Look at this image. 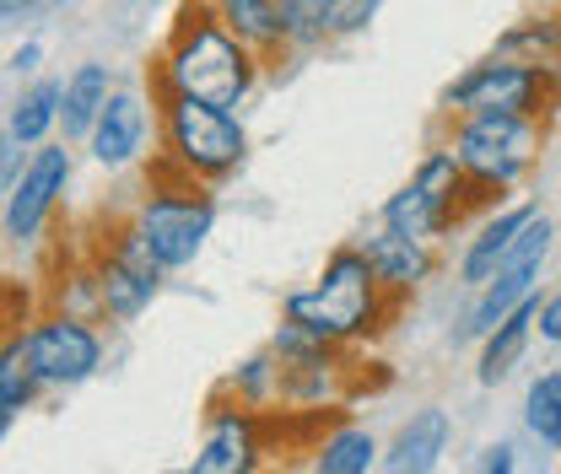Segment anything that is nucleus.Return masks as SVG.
I'll list each match as a JSON object with an SVG mask.
<instances>
[{
  "mask_svg": "<svg viewBox=\"0 0 561 474\" xmlns=\"http://www.w3.org/2000/svg\"><path fill=\"white\" fill-rule=\"evenodd\" d=\"M260 49L243 44L221 11L210 0H190L151 66V97L157 92H179V97H201L210 108H243L254 81H260Z\"/></svg>",
  "mask_w": 561,
  "mask_h": 474,
  "instance_id": "f257e3e1",
  "label": "nucleus"
},
{
  "mask_svg": "<svg viewBox=\"0 0 561 474\" xmlns=\"http://www.w3.org/2000/svg\"><path fill=\"white\" fill-rule=\"evenodd\" d=\"M400 297H389L378 286V275L367 265V254L346 243L324 259L319 280L308 291H291L286 297V324L302 330V335L324 339V345H351V339L373 335L383 313H394Z\"/></svg>",
  "mask_w": 561,
  "mask_h": 474,
  "instance_id": "f03ea898",
  "label": "nucleus"
},
{
  "mask_svg": "<svg viewBox=\"0 0 561 474\" xmlns=\"http://www.w3.org/2000/svg\"><path fill=\"white\" fill-rule=\"evenodd\" d=\"M157 146H162L157 162L195 184L232 178L249 157V136L232 108H210L201 97H179V92H157Z\"/></svg>",
  "mask_w": 561,
  "mask_h": 474,
  "instance_id": "7ed1b4c3",
  "label": "nucleus"
},
{
  "mask_svg": "<svg viewBox=\"0 0 561 474\" xmlns=\"http://www.w3.org/2000/svg\"><path fill=\"white\" fill-rule=\"evenodd\" d=\"M130 227L140 232V243L151 248V259L162 270H190L206 248L210 227H216V200L210 184H195L184 173H168L162 162L151 167V184L140 189Z\"/></svg>",
  "mask_w": 561,
  "mask_h": 474,
  "instance_id": "20e7f679",
  "label": "nucleus"
},
{
  "mask_svg": "<svg viewBox=\"0 0 561 474\" xmlns=\"http://www.w3.org/2000/svg\"><path fill=\"white\" fill-rule=\"evenodd\" d=\"M448 119H454L448 151L459 157L465 178L481 195L518 189L546 151V119H524V114H448Z\"/></svg>",
  "mask_w": 561,
  "mask_h": 474,
  "instance_id": "39448f33",
  "label": "nucleus"
},
{
  "mask_svg": "<svg viewBox=\"0 0 561 474\" xmlns=\"http://www.w3.org/2000/svg\"><path fill=\"white\" fill-rule=\"evenodd\" d=\"M476 195H481V189L465 178L459 157H454L448 146H432V151L421 157V167L411 173V184H400V189L389 195V205H383V227L432 243V238H443L448 227L465 221V210H470Z\"/></svg>",
  "mask_w": 561,
  "mask_h": 474,
  "instance_id": "423d86ee",
  "label": "nucleus"
},
{
  "mask_svg": "<svg viewBox=\"0 0 561 474\" xmlns=\"http://www.w3.org/2000/svg\"><path fill=\"white\" fill-rule=\"evenodd\" d=\"M561 103V76L513 60H481L465 76L443 86V114H524V119H551Z\"/></svg>",
  "mask_w": 561,
  "mask_h": 474,
  "instance_id": "0eeeda50",
  "label": "nucleus"
},
{
  "mask_svg": "<svg viewBox=\"0 0 561 474\" xmlns=\"http://www.w3.org/2000/svg\"><path fill=\"white\" fill-rule=\"evenodd\" d=\"M162 265L151 259V248L140 243L130 221H119L92 265V291H98V313H108L114 324H136L140 313L157 302L162 291Z\"/></svg>",
  "mask_w": 561,
  "mask_h": 474,
  "instance_id": "6e6552de",
  "label": "nucleus"
},
{
  "mask_svg": "<svg viewBox=\"0 0 561 474\" xmlns=\"http://www.w3.org/2000/svg\"><path fill=\"white\" fill-rule=\"evenodd\" d=\"M551 248H557V227H551V216L540 210L529 227H524V238L513 243V254H507V265L491 275L486 286L476 291V302H470V313H465V339H486L524 297H535V286H540V270H546V259H551Z\"/></svg>",
  "mask_w": 561,
  "mask_h": 474,
  "instance_id": "1a4fd4ad",
  "label": "nucleus"
},
{
  "mask_svg": "<svg viewBox=\"0 0 561 474\" xmlns=\"http://www.w3.org/2000/svg\"><path fill=\"white\" fill-rule=\"evenodd\" d=\"M27 361L38 372L44 389H81L98 367H103V335L81 319V313H44L22 330Z\"/></svg>",
  "mask_w": 561,
  "mask_h": 474,
  "instance_id": "9d476101",
  "label": "nucleus"
},
{
  "mask_svg": "<svg viewBox=\"0 0 561 474\" xmlns=\"http://www.w3.org/2000/svg\"><path fill=\"white\" fill-rule=\"evenodd\" d=\"M70 140L60 146H38L33 157H27V167H22V178L11 184V195H5V210H0V227H5V238L22 248V243H38V232L49 227V216H55V205L60 195L70 189Z\"/></svg>",
  "mask_w": 561,
  "mask_h": 474,
  "instance_id": "9b49d317",
  "label": "nucleus"
},
{
  "mask_svg": "<svg viewBox=\"0 0 561 474\" xmlns=\"http://www.w3.org/2000/svg\"><path fill=\"white\" fill-rule=\"evenodd\" d=\"M146 136H151V108H146V97H140L136 86H114L108 108L98 114V125H92V136H87V151H92L98 167L125 173V167H136L140 157H146Z\"/></svg>",
  "mask_w": 561,
  "mask_h": 474,
  "instance_id": "f8f14e48",
  "label": "nucleus"
},
{
  "mask_svg": "<svg viewBox=\"0 0 561 474\" xmlns=\"http://www.w3.org/2000/svg\"><path fill=\"white\" fill-rule=\"evenodd\" d=\"M356 248L367 254V265H373L378 286H383L389 297H411V291H421V286L437 275V248H432L426 238H405V232H394V227L367 232Z\"/></svg>",
  "mask_w": 561,
  "mask_h": 474,
  "instance_id": "ddd939ff",
  "label": "nucleus"
},
{
  "mask_svg": "<svg viewBox=\"0 0 561 474\" xmlns=\"http://www.w3.org/2000/svg\"><path fill=\"white\" fill-rule=\"evenodd\" d=\"M540 216V200H518V205H496L486 221H481V232L465 243V254H459V280L470 286V291H481L491 275L507 265V254H513V243L524 238V227Z\"/></svg>",
  "mask_w": 561,
  "mask_h": 474,
  "instance_id": "4468645a",
  "label": "nucleus"
},
{
  "mask_svg": "<svg viewBox=\"0 0 561 474\" xmlns=\"http://www.w3.org/2000/svg\"><path fill=\"white\" fill-rule=\"evenodd\" d=\"M265 459V442H260V415L249 409H221L210 420L206 442L195 453V474H254Z\"/></svg>",
  "mask_w": 561,
  "mask_h": 474,
  "instance_id": "2eb2a0df",
  "label": "nucleus"
},
{
  "mask_svg": "<svg viewBox=\"0 0 561 474\" xmlns=\"http://www.w3.org/2000/svg\"><path fill=\"white\" fill-rule=\"evenodd\" d=\"M448 442H454V415L437 405L416 409V415L394 431V442H389V453H383V474H432L443 464Z\"/></svg>",
  "mask_w": 561,
  "mask_h": 474,
  "instance_id": "dca6fc26",
  "label": "nucleus"
},
{
  "mask_svg": "<svg viewBox=\"0 0 561 474\" xmlns=\"http://www.w3.org/2000/svg\"><path fill=\"white\" fill-rule=\"evenodd\" d=\"M114 86H119V81H114V66H103V60H81V66L60 81V136H66L70 146H81V140L92 136V125H98V114L108 108Z\"/></svg>",
  "mask_w": 561,
  "mask_h": 474,
  "instance_id": "f3484780",
  "label": "nucleus"
},
{
  "mask_svg": "<svg viewBox=\"0 0 561 474\" xmlns=\"http://www.w3.org/2000/svg\"><path fill=\"white\" fill-rule=\"evenodd\" d=\"M496 60H513V66H535V70H551L561 76V11H535V16H518L513 27L496 33L491 44Z\"/></svg>",
  "mask_w": 561,
  "mask_h": 474,
  "instance_id": "a211bd4d",
  "label": "nucleus"
},
{
  "mask_svg": "<svg viewBox=\"0 0 561 474\" xmlns=\"http://www.w3.org/2000/svg\"><path fill=\"white\" fill-rule=\"evenodd\" d=\"M535 313H540V291L535 297H524L486 339H481V367H476V383L481 389H496L518 361H524V350H529V335H535Z\"/></svg>",
  "mask_w": 561,
  "mask_h": 474,
  "instance_id": "6ab92c4d",
  "label": "nucleus"
},
{
  "mask_svg": "<svg viewBox=\"0 0 561 474\" xmlns=\"http://www.w3.org/2000/svg\"><path fill=\"white\" fill-rule=\"evenodd\" d=\"M5 130L22 140V146H44V140L60 130V81H49V76H33L22 92H16V103H11V114H5Z\"/></svg>",
  "mask_w": 561,
  "mask_h": 474,
  "instance_id": "aec40b11",
  "label": "nucleus"
},
{
  "mask_svg": "<svg viewBox=\"0 0 561 474\" xmlns=\"http://www.w3.org/2000/svg\"><path fill=\"white\" fill-rule=\"evenodd\" d=\"M210 5H216L221 22H227L243 44H254L260 55L286 49V38H280V0H210Z\"/></svg>",
  "mask_w": 561,
  "mask_h": 474,
  "instance_id": "412c9836",
  "label": "nucleus"
},
{
  "mask_svg": "<svg viewBox=\"0 0 561 474\" xmlns=\"http://www.w3.org/2000/svg\"><path fill=\"white\" fill-rule=\"evenodd\" d=\"M373 464H378V442L367 426H335L313 448V474H373Z\"/></svg>",
  "mask_w": 561,
  "mask_h": 474,
  "instance_id": "4be33fe9",
  "label": "nucleus"
},
{
  "mask_svg": "<svg viewBox=\"0 0 561 474\" xmlns=\"http://www.w3.org/2000/svg\"><path fill=\"white\" fill-rule=\"evenodd\" d=\"M38 372H33V361H27V345L22 335H5L0 339V409H11V415H22V409L38 400Z\"/></svg>",
  "mask_w": 561,
  "mask_h": 474,
  "instance_id": "5701e85b",
  "label": "nucleus"
},
{
  "mask_svg": "<svg viewBox=\"0 0 561 474\" xmlns=\"http://www.w3.org/2000/svg\"><path fill=\"white\" fill-rule=\"evenodd\" d=\"M524 426L551 453H561V372H540L529 383V394H524Z\"/></svg>",
  "mask_w": 561,
  "mask_h": 474,
  "instance_id": "b1692460",
  "label": "nucleus"
},
{
  "mask_svg": "<svg viewBox=\"0 0 561 474\" xmlns=\"http://www.w3.org/2000/svg\"><path fill=\"white\" fill-rule=\"evenodd\" d=\"M324 11H330V0H280V38H286V49L324 44Z\"/></svg>",
  "mask_w": 561,
  "mask_h": 474,
  "instance_id": "393cba45",
  "label": "nucleus"
},
{
  "mask_svg": "<svg viewBox=\"0 0 561 474\" xmlns=\"http://www.w3.org/2000/svg\"><path fill=\"white\" fill-rule=\"evenodd\" d=\"M378 5H383V0H330V11H324V44L362 33V27L378 16Z\"/></svg>",
  "mask_w": 561,
  "mask_h": 474,
  "instance_id": "a878e982",
  "label": "nucleus"
},
{
  "mask_svg": "<svg viewBox=\"0 0 561 474\" xmlns=\"http://www.w3.org/2000/svg\"><path fill=\"white\" fill-rule=\"evenodd\" d=\"M27 157H33V146H22L11 130H0V195H11V184L22 178Z\"/></svg>",
  "mask_w": 561,
  "mask_h": 474,
  "instance_id": "bb28decb",
  "label": "nucleus"
},
{
  "mask_svg": "<svg viewBox=\"0 0 561 474\" xmlns=\"http://www.w3.org/2000/svg\"><path fill=\"white\" fill-rule=\"evenodd\" d=\"M535 330H540V339H546V345H561V286H557V291H546V297H540Z\"/></svg>",
  "mask_w": 561,
  "mask_h": 474,
  "instance_id": "cd10ccee",
  "label": "nucleus"
},
{
  "mask_svg": "<svg viewBox=\"0 0 561 474\" xmlns=\"http://www.w3.org/2000/svg\"><path fill=\"white\" fill-rule=\"evenodd\" d=\"M518 470V459H513V442H491L486 453L476 459V470L470 474H513Z\"/></svg>",
  "mask_w": 561,
  "mask_h": 474,
  "instance_id": "c85d7f7f",
  "label": "nucleus"
},
{
  "mask_svg": "<svg viewBox=\"0 0 561 474\" xmlns=\"http://www.w3.org/2000/svg\"><path fill=\"white\" fill-rule=\"evenodd\" d=\"M38 60H44V44H22V49L11 55V70H16V76H33Z\"/></svg>",
  "mask_w": 561,
  "mask_h": 474,
  "instance_id": "c756f323",
  "label": "nucleus"
},
{
  "mask_svg": "<svg viewBox=\"0 0 561 474\" xmlns=\"http://www.w3.org/2000/svg\"><path fill=\"white\" fill-rule=\"evenodd\" d=\"M27 5H33V0H0V16H5V11H27Z\"/></svg>",
  "mask_w": 561,
  "mask_h": 474,
  "instance_id": "7c9ffc66",
  "label": "nucleus"
},
{
  "mask_svg": "<svg viewBox=\"0 0 561 474\" xmlns=\"http://www.w3.org/2000/svg\"><path fill=\"white\" fill-rule=\"evenodd\" d=\"M540 5H551V11H561V0H540Z\"/></svg>",
  "mask_w": 561,
  "mask_h": 474,
  "instance_id": "2f4dec72",
  "label": "nucleus"
},
{
  "mask_svg": "<svg viewBox=\"0 0 561 474\" xmlns=\"http://www.w3.org/2000/svg\"><path fill=\"white\" fill-rule=\"evenodd\" d=\"M146 5H162V0H146Z\"/></svg>",
  "mask_w": 561,
  "mask_h": 474,
  "instance_id": "473e14b6",
  "label": "nucleus"
}]
</instances>
